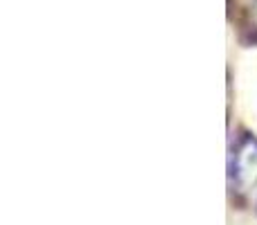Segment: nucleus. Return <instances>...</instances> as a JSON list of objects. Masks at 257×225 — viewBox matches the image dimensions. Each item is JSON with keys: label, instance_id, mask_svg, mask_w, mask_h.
<instances>
[{"label": "nucleus", "instance_id": "obj_1", "mask_svg": "<svg viewBox=\"0 0 257 225\" xmlns=\"http://www.w3.org/2000/svg\"><path fill=\"white\" fill-rule=\"evenodd\" d=\"M232 189L250 207H257V140L239 142L232 155Z\"/></svg>", "mask_w": 257, "mask_h": 225}]
</instances>
